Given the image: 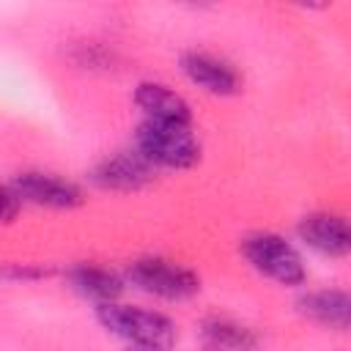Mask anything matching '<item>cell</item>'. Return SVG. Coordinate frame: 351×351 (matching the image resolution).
<instances>
[{
	"instance_id": "cell-1",
	"label": "cell",
	"mask_w": 351,
	"mask_h": 351,
	"mask_svg": "<svg viewBox=\"0 0 351 351\" xmlns=\"http://www.w3.org/2000/svg\"><path fill=\"white\" fill-rule=\"evenodd\" d=\"M99 326L123 340L129 348H148V351H170L178 340V326L170 315L137 304L110 302L93 307Z\"/></svg>"
},
{
	"instance_id": "cell-2",
	"label": "cell",
	"mask_w": 351,
	"mask_h": 351,
	"mask_svg": "<svg viewBox=\"0 0 351 351\" xmlns=\"http://www.w3.org/2000/svg\"><path fill=\"white\" fill-rule=\"evenodd\" d=\"M132 148L143 154L156 170H192L203 156V145L195 129L178 123L140 121L132 137Z\"/></svg>"
},
{
	"instance_id": "cell-3",
	"label": "cell",
	"mask_w": 351,
	"mask_h": 351,
	"mask_svg": "<svg viewBox=\"0 0 351 351\" xmlns=\"http://www.w3.org/2000/svg\"><path fill=\"white\" fill-rule=\"evenodd\" d=\"M239 250H241V258L250 263V269L271 280L274 285L299 288L307 280V266L302 252L280 233H271V230L250 233L241 239Z\"/></svg>"
},
{
	"instance_id": "cell-4",
	"label": "cell",
	"mask_w": 351,
	"mask_h": 351,
	"mask_svg": "<svg viewBox=\"0 0 351 351\" xmlns=\"http://www.w3.org/2000/svg\"><path fill=\"white\" fill-rule=\"evenodd\" d=\"M123 277L132 288L156 296L162 302H186L200 293V277L184 263H176L170 258L148 255L137 258L123 269Z\"/></svg>"
},
{
	"instance_id": "cell-5",
	"label": "cell",
	"mask_w": 351,
	"mask_h": 351,
	"mask_svg": "<svg viewBox=\"0 0 351 351\" xmlns=\"http://www.w3.org/2000/svg\"><path fill=\"white\" fill-rule=\"evenodd\" d=\"M14 192L22 197L25 206L52 208V211H74L85 203V192L71 178L47 170H22L8 178Z\"/></svg>"
},
{
	"instance_id": "cell-6",
	"label": "cell",
	"mask_w": 351,
	"mask_h": 351,
	"mask_svg": "<svg viewBox=\"0 0 351 351\" xmlns=\"http://www.w3.org/2000/svg\"><path fill=\"white\" fill-rule=\"evenodd\" d=\"M154 173L156 167L143 154H137L134 148H123L99 159L90 167L88 181L104 192H137L154 181Z\"/></svg>"
},
{
	"instance_id": "cell-7",
	"label": "cell",
	"mask_w": 351,
	"mask_h": 351,
	"mask_svg": "<svg viewBox=\"0 0 351 351\" xmlns=\"http://www.w3.org/2000/svg\"><path fill=\"white\" fill-rule=\"evenodd\" d=\"M299 241L321 258H348L351 255V217L335 211H313L296 225Z\"/></svg>"
},
{
	"instance_id": "cell-8",
	"label": "cell",
	"mask_w": 351,
	"mask_h": 351,
	"mask_svg": "<svg viewBox=\"0 0 351 351\" xmlns=\"http://www.w3.org/2000/svg\"><path fill=\"white\" fill-rule=\"evenodd\" d=\"M181 74L208 96H233L241 88L239 71L219 55L206 49H186L178 60Z\"/></svg>"
},
{
	"instance_id": "cell-9",
	"label": "cell",
	"mask_w": 351,
	"mask_h": 351,
	"mask_svg": "<svg viewBox=\"0 0 351 351\" xmlns=\"http://www.w3.org/2000/svg\"><path fill=\"white\" fill-rule=\"evenodd\" d=\"M134 107L140 110V121H154V123H178V126H192V107L189 101L173 90L165 82L156 80H143L137 82L132 93Z\"/></svg>"
},
{
	"instance_id": "cell-10",
	"label": "cell",
	"mask_w": 351,
	"mask_h": 351,
	"mask_svg": "<svg viewBox=\"0 0 351 351\" xmlns=\"http://www.w3.org/2000/svg\"><path fill=\"white\" fill-rule=\"evenodd\" d=\"M296 313L329 332H351V291L315 288L296 299Z\"/></svg>"
},
{
	"instance_id": "cell-11",
	"label": "cell",
	"mask_w": 351,
	"mask_h": 351,
	"mask_svg": "<svg viewBox=\"0 0 351 351\" xmlns=\"http://www.w3.org/2000/svg\"><path fill=\"white\" fill-rule=\"evenodd\" d=\"M66 282L74 293H80L82 299L99 304H110L118 302L126 285V277L112 271L110 266H99V263H74L66 269Z\"/></svg>"
},
{
	"instance_id": "cell-12",
	"label": "cell",
	"mask_w": 351,
	"mask_h": 351,
	"mask_svg": "<svg viewBox=\"0 0 351 351\" xmlns=\"http://www.w3.org/2000/svg\"><path fill=\"white\" fill-rule=\"evenodd\" d=\"M200 340L208 351H258L261 337L252 326L228 318V315H208L200 324Z\"/></svg>"
},
{
	"instance_id": "cell-13",
	"label": "cell",
	"mask_w": 351,
	"mask_h": 351,
	"mask_svg": "<svg viewBox=\"0 0 351 351\" xmlns=\"http://www.w3.org/2000/svg\"><path fill=\"white\" fill-rule=\"evenodd\" d=\"M3 277L11 282H36V280L52 277V269L41 266V263H8L3 269Z\"/></svg>"
},
{
	"instance_id": "cell-14",
	"label": "cell",
	"mask_w": 351,
	"mask_h": 351,
	"mask_svg": "<svg viewBox=\"0 0 351 351\" xmlns=\"http://www.w3.org/2000/svg\"><path fill=\"white\" fill-rule=\"evenodd\" d=\"M0 203H3V222H5V225L16 222V217H19L22 208H25V203H22V197L14 192V186H11L8 181L3 184V197H0Z\"/></svg>"
},
{
	"instance_id": "cell-15",
	"label": "cell",
	"mask_w": 351,
	"mask_h": 351,
	"mask_svg": "<svg viewBox=\"0 0 351 351\" xmlns=\"http://www.w3.org/2000/svg\"><path fill=\"white\" fill-rule=\"evenodd\" d=\"M126 351H148V348H126Z\"/></svg>"
}]
</instances>
